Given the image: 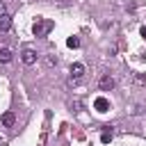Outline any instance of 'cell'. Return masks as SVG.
Listing matches in <instances>:
<instances>
[{"instance_id":"52a82bcc","label":"cell","mask_w":146,"mask_h":146,"mask_svg":"<svg viewBox=\"0 0 146 146\" xmlns=\"http://www.w3.org/2000/svg\"><path fill=\"white\" fill-rule=\"evenodd\" d=\"M11 59H14V52H11L9 48H0V62H2V64H9Z\"/></svg>"},{"instance_id":"6da1fadb","label":"cell","mask_w":146,"mask_h":146,"mask_svg":"<svg viewBox=\"0 0 146 146\" xmlns=\"http://www.w3.org/2000/svg\"><path fill=\"white\" fill-rule=\"evenodd\" d=\"M50 30H52V21H48V18H36V23L32 25L34 36H46Z\"/></svg>"},{"instance_id":"5b68a950","label":"cell","mask_w":146,"mask_h":146,"mask_svg":"<svg viewBox=\"0 0 146 146\" xmlns=\"http://www.w3.org/2000/svg\"><path fill=\"white\" fill-rule=\"evenodd\" d=\"M94 107H96L98 112H107V110H110V100L100 96V98H96V100H94Z\"/></svg>"},{"instance_id":"277c9868","label":"cell","mask_w":146,"mask_h":146,"mask_svg":"<svg viewBox=\"0 0 146 146\" xmlns=\"http://www.w3.org/2000/svg\"><path fill=\"white\" fill-rule=\"evenodd\" d=\"M82 75H84V64H80V62L71 64V78L73 80H80Z\"/></svg>"},{"instance_id":"5bb4252c","label":"cell","mask_w":146,"mask_h":146,"mask_svg":"<svg viewBox=\"0 0 146 146\" xmlns=\"http://www.w3.org/2000/svg\"><path fill=\"white\" fill-rule=\"evenodd\" d=\"M139 34H141V36L146 39V27H141V30H139Z\"/></svg>"},{"instance_id":"7a4b0ae2","label":"cell","mask_w":146,"mask_h":146,"mask_svg":"<svg viewBox=\"0 0 146 146\" xmlns=\"http://www.w3.org/2000/svg\"><path fill=\"white\" fill-rule=\"evenodd\" d=\"M114 78L110 75V73H105V75H100V80H98V87H100V91H112L114 89Z\"/></svg>"},{"instance_id":"4fadbf2b","label":"cell","mask_w":146,"mask_h":146,"mask_svg":"<svg viewBox=\"0 0 146 146\" xmlns=\"http://www.w3.org/2000/svg\"><path fill=\"white\" fill-rule=\"evenodd\" d=\"M5 14H7V5L0 0V16H5Z\"/></svg>"},{"instance_id":"7c38bea8","label":"cell","mask_w":146,"mask_h":146,"mask_svg":"<svg viewBox=\"0 0 146 146\" xmlns=\"http://www.w3.org/2000/svg\"><path fill=\"white\" fill-rule=\"evenodd\" d=\"M132 80H135L137 84H146V75H139V73H137V75H135Z\"/></svg>"},{"instance_id":"ba28073f","label":"cell","mask_w":146,"mask_h":146,"mask_svg":"<svg viewBox=\"0 0 146 146\" xmlns=\"http://www.w3.org/2000/svg\"><path fill=\"white\" fill-rule=\"evenodd\" d=\"M9 27H11V16H9V14L0 16V32H7Z\"/></svg>"},{"instance_id":"9c48e42d","label":"cell","mask_w":146,"mask_h":146,"mask_svg":"<svg viewBox=\"0 0 146 146\" xmlns=\"http://www.w3.org/2000/svg\"><path fill=\"white\" fill-rule=\"evenodd\" d=\"M100 141H103V144H110V141H112V125H105V128H103Z\"/></svg>"},{"instance_id":"8992f818","label":"cell","mask_w":146,"mask_h":146,"mask_svg":"<svg viewBox=\"0 0 146 146\" xmlns=\"http://www.w3.org/2000/svg\"><path fill=\"white\" fill-rule=\"evenodd\" d=\"M14 123H16V114H14V112H5V114H2V125H5V128H11Z\"/></svg>"},{"instance_id":"30bf717a","label":"cell","mask_w":146,"mask_h":146,"mask_svg":"<svg viewBox=\"0 0 146 146\" xmlns=\"http://www.w3.org/2000/svg\"><path fill=\"white\" fill-rule=\"evenodd\" d=\"M66 46H68V48H80V39H78V36H68V39H66Z\"/></svg>"},{"instance_id":"3957f363","label":"cell","mask_w":146,"mask_h":146,"mask_svg":"<svg viewBox=\"0 0 146 146\" xmlns=\"http://www.w3.org/2000/svg\"><path fill=\"white\" fill-rule=\"evenodd\" d=\"M21 59H23V64H34L36 62V52L32 50V48H23V52H21Z\"/></svg>"},{"instance_id":"8fae6325","label":"cell","mask_w":146,"mask_h":146,"mask_svg":"<svg viewBox=\"0 0 146 146\" xmlns=\"http://www.w3.org/2000/svg\"><path fill=\"white\" fill-rule=\"evenodd\" d=\"M57 62H59V59H57V57H52V55H48V57H46V64H48V66H57Z\"/></svg>"}]
</instances>
